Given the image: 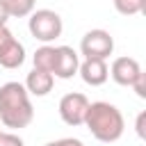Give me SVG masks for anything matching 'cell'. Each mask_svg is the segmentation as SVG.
<instances>
[{
    "label": "cell",
    "instance_id": "obj_16",
    "mask_svg": "<svg viewBox=\"0 0 146 146\" xmlns=\"http://www.w3.org/2000/svg\"><path fill=\"white\" fill-rule=\"evenodd\" d=\"M132 89H135V94L139 96V98H146V84H144V73L132 82Z\"/></svg>",
    "mask_w": 146,
    "mask_h": 146
},
{
    "label": "cell",
    "instance_id": "obj_10",
    "mask_svg": "<svg viewBox=\"0 0 146 146\" xmlns=\"http://www.w3.org/2000/svg\"><path fill=\"white\" fill-rule=\"evenodd\" d=\"M23 62H25V46L14 36L0 50V66H5V68H18Z\"/></svg>",
    "mask_w": 146,
    "mask_h": 146
},
{
    "label": "cell",
    "instance_id": "obj_17",
    "mask_svg": "<svg viewBox=\"0 0 146 146\" xmlns=\"http://www.w3.org/2000/svg\"><path fill=\"white\" fill-rule=\"evenodd\" d=\"M11 39H14L11 30H9L7 25H0V50H2V48H5V46H7L9 41H11Z\"/></svg>",
    "mask_w": 146,
    "mask_h": 146
},
{
    "label": "cell",
    "instance_id": "obj_7",
    "mask_svg": "<svg viewBox=\"0 0 146 146\" xmlns=\"http://www.w3.org/2000/svg\"><path fill=\"white\" fill-rule=\"evenodd\" d=\"M78 66H80V55L71 46H57V59H55L52 78L68 80L78 73Z\"/></svg>",
    "mask_w": 146,
    "mask_h": 146
},
{
    "label": "cell",
    "instance_id": "obj_14",
    "mask_svg": "<svg viewBox=\"0 0 146 146\" xmlns=\"http://www.w3.org/2000/svg\"><path fill=\"white\" fill-rule=\"evenodd\" d=\"M0 146H25V141L14 132H0Z\"/></svg>",
    "mask_w": 146,
    "mask_h": 146
},
{
    "label": "cell",
    "instance_id": "obj_19",
    "mask_svg": "<svg viewBox=\"0 0 146 146\" xmlns=\"http://www.w3.org/2000/svg\"><path fill=\"white\" fill-rule=\"evenodd\" d=\"M7 18H9V14H7V9H5V5L0 0V25H7Z\"/></svg>",
    "mask_w": 146,
    "mask_h": 146
},
{
    "label": "cell",
    "instance_id": "obj_5",
    "mask_svg": "<svg viewBox=\"0 0 146 146\" xmlns=\"http://www.w3.org/2000/svg\"><path fill=\"white\" fill-rule=\"evenodd\" d=\"M89 107V98L80 91H71L66 96H62L59 100V116L66 125H82L84 123V114Z\"/></svg>",
    "mask_w": 146,
    "mask_h": 146
},
{
    "label": "cell",
    "instance_id": "obj_20",
    "mask_svg": "<svg viewBox=\"0 0 146 146\" xmlns=\"http://www.w3.org/2000/svg\"><path fill=\"white\" fill-rule=\"evenodd\" d=\"M0 132H2V130H0Z\"/></svg>",
    "mask_w": 146,
    "mask_h": 146
},
{
    "label": "cell",
    "instance_id": "obj_11",
    "mask_svg": "<svg viewBox=\"0 0 146 146\" xmlns=\"http://www.w3.org/2000/svg\"><path fill=\"white\" fill-rule=\"evenodd\" d=\"M55 59H57V48L55 46H48V43H43L41 48H36L34 50V57H32L34 68L36 71H46V73H52Z\"/></svg>",
    "mask_w": 146,
    "mask_h": 146
},
{
    "label": "cell",
    "instance_id": "obj_2",
    "mask_svg": "<svg viewBox=\"0 0 146 146\" xmlns=\"http://www.w3.org/2000/svg\"><path fill=\"white\" fill-rule=\"evenodd\" d=\"M34 119L30 94L21 82H5L0 87V123L7 128H25Z\"/></svg>",
    "mask_w": 146,
    "mask_h": 146
},
{
    "label": "cell",
    "instance_id": "obj_6",
    "mask_svg": "<svg viewBox=\"0 0 146 146\" xmlns=\"http://www.w3.org/2000/svg\"><path fill=\"white\" fill-rule=\"evenodd\" d=\"M141 73H144V71H141V66H139V62H137L135 57H116V59L112 62V66H110L112 80H114L116 84H121V87H132V82H135Z\"/></svg>",
    "mask_w": 146,
    "mask_h": 146
},
{
    "label": "cell",
    "instance_id": "obj_3",
    "mask_svg": "<svg viewBox=\"0 0 146 146\" xmlns=\"http://www.w3.org/2000/svg\"><path fill=\"white\" fill-rule=\"evenodd\" d=\"M27 30L30 34L41 41V43H50L55 41L57 36H62V30H64V23H62V16L52 9H36L30 14V23H27Z\"/></svg>",
    "mask_w": 146,
    "mask_h": 146
},
{
    "label": "cell",
    "instance_id": "obj_8",
    "mask_svg": "<svg viewBox=\"0 0 146 146\" xmlns=\"http://www.w3.org/2000/svg\"><path fill=\"white\" fill-rule=\"evenodd\" d=\"M78 73L91 87H100L110 78V68H107V62L105 59H84V62H80Z\"/></svg>",
    "mask_w": 146,
    "mask_h": 146
},
{
    "label": "cell",
    "instance_id": "obj_18",
    "mask_svg": "<svg viewBox=\"0 0 146 146\" xmlns=\"http://www.w3.org/2000/svg\"><path fill=\"white\" fill-rule=\"evenodd\" d=\"M144 119H146V114L141 112V114L137 116V135H139V137H144Z\"/></svg>",
    "mask_w": 146,
    "mask_h": 146
},
{
    "label": "cell",
    "instance_id": "obj_9",
    "mask_svg": "<svg viewBox=\"0 0 146 146\" xmlns=\"http://www.w3.org/2000/svg\"><path fill=\"white\" fill-rule=\"evenodd\" d=\"M52 84H55L52 73H46V71H36V68H32V71L27 73L23 87L27 89V94L41 98V96H48V94L52 91Z\"/></svg>",
    "mask_w": 146,
    "mask_h": 146
},
{
    "label": "cell",
    "instance_id": "obj_15",
    "mask_svg": "<svg viewBox=\"0 0 146 146\" xmlns=\"http://www.w3.org/2000/svg\"><path fill=\"white\" fill-rule=\"evenodd\" d=\"M43 146H84L80 139H73V137H64V139H55V141H48Z\"/></svg>",
    "mask_w": 146,
    "mask_h": 146
},
{
    "label": "cell",
    "instance_id": "obj_4",
    "mask_svg": "<svg viewBox=\"0 0 146 146\" xmlns=\"http://www.w3.org/2000/svg\"><path fill=\"white\" fill-rule=\"evenodd\" d=\"M114 50V39L107 30H89L80 41V52L84 59H107Z\"/></svg>",
    "mask_w": 146,
    "mask_h": 146
},
{
    "label": "cell",
    "instance_id": "obj_13",
    "mask_svg": "<svg viewBox=\"0 0 146 146\" xmlns=\"http://www.w3.org/2000/svg\"><path fill=\"white\" fill-rule=\"evenodd\" d=\"M114 7L123 16H135L146 9V0H114Z\"/></svg>",
    "mask_w": 146,
    "mask_h": 146
},
{
    "label": "cell",
    "instance_id": "obj_12",
    "mask_svg": "<svg viewBox=\"0 0 146 146\" xmlns=\"http://www.w3.org/2000/svg\"><path fill=\"white\" fill-rule=\"evenodd\" d=\"M5 9L9 16H16V18H23V16H30L34 11V0H2Z\"/></svg>",
    "mask_w": 146,
    "mask_h": 146
},
{
    "label": "cell",
    "instance_id": "obj_1",
    "mask_svg": "<svg viewBox=\"0 0 146 146\" xmlns=\"http://www.w3.org/2000/svg\"><path fill=\"white\" fill-rule=\"evenodd\" d=\"M82 125H87L89 132L98 141H105V144H112V141L121 139V135L125 130V121H123L121 110L112 103H105V100L89 103Z\"/></svg>",
    "mask_w": 146,
    "mask_h": 146
}]
</instances>
